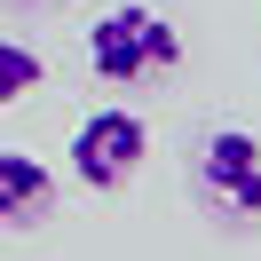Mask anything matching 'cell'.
Here are the masks:
<instances>
[{"label":"cell","mask_w":261,"mask_h":261,"mask_svg":"<svg viewBox=\"0 0 261 261\" xmlns=\"http://www.w3.org/2000/svg\"><path fill=\"white\" fill-rule=\"evenodd\" d=\"M174 64H182V32L159 8H143V0H119V8H103V16L87 24V71H95L103 87L166 80Z\"/></svg>","instance_id":"1"},{"label":"cell","mask_w":261,"mask_h":261,"mask_svg":"<svg viewBox=\"0 0 261 261\" xmlns=\"http://www.w3.org/2000/svg\"><path fill=\"white\" fill-rule=\"evenodd\" d=\"M56 214V174L32 150H0V222L8 229H40Z\"/></svg>","instance_id":"4"},{"label":"cell","mask_w":261,"mask_h":261,"mask_svg":"<svg viewBox=\"0 0 261 261\" xmlns=\"http://www.w3.org/2000/svg\"><path fill=\"white\" fill-rule=\"evenodd\" d=\"M190 198L214 222H261V135L253 127H206L190 143Z\"/></svg>","instance_id":"2"},{"label":"cell","mask_w":261,"mask_h":261,"mask_svg":"<svg viewBox=\"0 0 261 261\" xmlns=\"http://www.w3.org/2000/svg\"><path fill=\"white\" fill-rule=\"evenodd\" d=\"M143 159H150V127L135 111H95L71 135V174H80V190H127V182L143 174Z\"/></svg>","instance_id":"3"},{"label":"cell","mask_w":261,"mask_h":261,"mask_svg":"<svg viewBox=\"0 0 261 261\" xmlns=\"http://www.w3.org/2000/svg\"><path fill=\"white\" fill-rule=\"evenodd\" d=\"M40 80H48V56L0 32V103H24V95H32Z\"/></svg>","instance_id":"5"}]
</instances>
